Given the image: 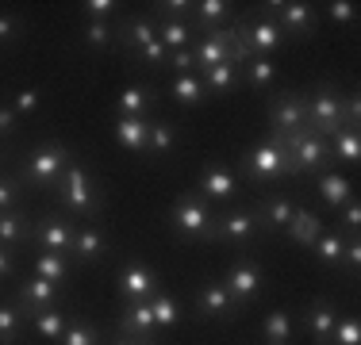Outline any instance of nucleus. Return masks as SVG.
I'll return each mask as SVG.
<instances>
[{
    "label": "nucleus",
    "mask_w": 361,
    "mask_h": 345,
    "mask_svg": "<svg viewBox=\"0 0 361 345\" xmlns=\"http://www.w3.org/2000/svg\"><path fill=\"white\" fill-rule=\"evenodd\" d=\"M27 31V20L20 12H0V46H16Z\"/></svg>",
    "instance_id": "obj_43"
},
{
    "label": "nucleus",
    "mask_w": 361,
    "mask_h": 345,
    "mask_svg": "<svg viewBox=\"0 0 361 345\" xmlns=\"http://www.w3.org/2000/svg\"><path fill=\"white\" fill-rule=\"evenodd\" d=\"M331 345H361V322H357V315H338V318H334Z\"/></svg>",
    "instance_id": "obj_41"
},
{
    "label": "nucleus",
    "mask_w": 361,
    "mask_h": 345,
    "mask_svg": "<svg viewBox=\"0 0 361 345\" xmlns=\"http://www.w3.org/2000/svg\"><path fill=\"white\" fill-rule=\"evenodd\" d=\"M8 104L16 108V115H20V119H23V115H35V111L42 108V92L35 89V84H27V89H20Z\"/></svg>",
    "instance_id": "obj_47"
},
{
    "label": "nucleus",
    "mask_w": 361,
    "mask_h": 345,
    "mask_svg": "<svg viewBox=\"0 0 361 345\" xmlns=\"http://www.w3.org/2000/svg\"><path fill=\"white\" fill-rule=\"evenodd\" d=\"M262 345H265V341H262Z\"/></svg>",
    "instance_id": "obj_56"
},
{
    "label": "nucleus",
    "mask_w": 361,
    "mask_h": 345,
    "mask_svg": "<svg viewBox=\"0 0 361 345\" xmlns=\"http://www.w3.org/2000/svg\"><path fill=\"white\" fill-rule=\"evenodd\" d=\"M27 322L35 326V334L42 341H54L58 345L66 322H70V315H62V307H50V310H39V315H27Z\"/></svg>",
    "instance_id": "obj_35"
},
{
    "label": "nucleus",
    "mask_w": 361,
    "mask_h": 345,
    "mask_svg": "<svg viewBox=\"0 0 361 345\" xmlns=\"http://www.w3.org/2000/svg\"><path fill=\"white\" fill-rule=\"evenodd\" d=\"M146 150L154 158H169L177 150V127L169 119H150V138H146Z\"/></svg>",
    "instance_id": "obj_34"
},
{
    "label": "nucleus",
    "mask_w": 361,
    "mask_h": 345,
    "mask_svg": "<svg viewBox=\"0 0 361 345\" xmlns=\"http://www.w3.org/2000/svg\"><path fill=\"white\" fill-rule=\"evenodd\" d=\"M238 77L246 81L250 92H269L273 81H277V62L273 58H250V62L238 69Z\"/></svg>",
    "instance_id": "obj_29"
},
{
    "label": "nucleus",
    "mask_w": 361,
    "mask_h": 345,
    "mask_svg": "<svg viewBox=\"0 0 361 345\" xmlns=\"http://www.w3.org/2000/svg\"><path fill=\"white\" fill-rule=\"evenodd\" d=\"M81 42L89 50H111L116 46V20H85Z\"/></svg>",
    "instance_id": "obj_37"
},
{
    "label": "nucleus",
    "mask_w": 361,
    "mask_h": 345,
    "mask_svg": "<svg viewBox=\"0 0 361 345\" xmlns=\"http://www.w3.org/2000/svg\"><path fill=\"white\" fill-rule=\"evenodd\" d=\"M231 42H235V23H227V27H216L208 34H196L192 42V62H196V73H204V69H216L223 62H231ZM235 65V62H231Z\"/></svg>",
    "instance_id": "obj_13"
},
{
    "label": "nucleus",
    "mask_w": 361,
    "mask_h": 345,
    "mask_svg": "<svg viewBox=\"0 0 361 345\" xmlns=\"http://www.w3.org/2000/svg\"><path fill=\"white\" fill-rule=\"evenodd\" d=\"M116 334L123 338H135V341H154V310H150V299H139V303H123V310L116 315Z\"/></svg>",
    "instance_id": "obj_19"
},
{
    "label": "nucleus",
    "mask_w": 361,
    "mask_h": 345,
    "mask_svg": "<svg viewBox=\"0 0 361 345\" xmlns=\"http://www.w3.org/2000/svg\"><path fill=\"white\" fill-rule=\"evenodd\" d=\"M108 253V234L100 222H77V234H73V246H70V261L73 265H97L104 261Z\"/></svg>",
    "instance_id": "obj_17"
},
{
    "label": "nucleus",
    "mask_w": 361,
    "mask_h": 345,
    "mask_svg": "<svg viewBox=\"0 0 361 345\" xmlns=\"http://www.w3.org/2000/svg\"><path fill=\"white\" fill-rule=\"evenodd\" d=\"M334 215H338V227H334V230H338L342 238H357L361 234V200H357V196L342 207V211H334Z\"/></svg>",
    "instance_id": "obj_42"
},
{
    "label": "nucleus",
    "mask_w": 361,
    "mask_h": 345,
    "mask_svg": "<svg viewBox=\"0 0 361 345\" xmlns=\"http://www.w3.org/2000/svg\"><path fill=\"white\" fill-rule=\"evenodd\" d=\"M212 227H216V207L204 200L200 192H180L173 203H169V230L185 242H196V246H212Z\"/></svg>",
    "instance_id": "obj_2"
},
{
    "label": "nucleus",
    "mask_w": 361,
    "mask_h": 345,
    "mask_svg": "<svg viewBox=\"0 0 361 345\" xmlns=\"http://www.w3.org/2000/svg\"><path fill=\"white\" fill-rule=\"evenodd\" d=\"M150 310H154V330H169V326H177V318H180L177 299L169 296L166 288H158L150 296Z\"/></svg>",
    "instance_id": "obj_39"
},
{
    "label": "nucleus",
    "mask_w": 361,
    "mask_h": 345,
    "mask_svg": "<svg viewBox=\"0 0 361 345\" xmlns=\"http://www.w3.org/2000/svg\"><path fill=\"white\" fill-rule=\"evenodd\" d=\"M292 211H296V200H288V196H273V192H265L262 200H257V207H254L262 234H277V230H285L292 222Z\"/></svg>",
    "instance_id": "obj_20"
},
{
    "label": "nucleus",
    "mask_w": 361,
    "mask_h": 345,
    "mask_svg": "<svg viewBox=\"0 0 361 345\" xmlns=\"http://www.w3.org/2000/svg\"><path fill=\"white\" fill-rule=\"evenodd\" d=\"M100 345H154V341H135V338H123V334H111V338L100 341Z\"/></svg>",
    "instance_id": "obj_54"
},
{
    "label": "nucleus",
    "mask_w": 361,
    "mask_h": 345,
    "mask_svg": "<svg viewBox=\"0 0 361 345\" xmlns=\"http://www.w3.org/2000/svg\"><path fill=\"white\" fill-rule=\"evenodd\" d=\"M77 158V153L70 150L66 142H54V138H47V142H39L35 150L27 153V161L20 165V184H31L39 188V192H54V184L62 180L66 165Z\"/></svg>",
    "instance_id": "obj_3"
},
{
    "label": "nucleus",
    "mask_w": 361,
    "mask_h": 345,
    "mask_svg": "<svg viewBox=\"0 0 361 345\" xmlns=\"http://www.w3.org/2000/svg\"><path fill=\"white\" fill-rule=\"evenodd\" d=\"M158 288H161V280H158V272H154L150 265H142V261L119 265V272H116V291H119V299H123V303L150 299Z\"/></svg>",
    "instance_id": "obj_12"
},
{
    "label": "nucleus",
    "mask_w": 361,
    "mask_h": 345,
    "mask_svg": "<svg viewBox=\"0 0 361 345\" xmlns=\"http://www.w3.org/2000/svg\"><path fill=\"white\" fill-rule=\"evenodd\" d=\"M200 81H204V92H212V96H227V92H235V84H238V65L223 62L216 69H204Z\"/></svg>",
    "instance_id": "obj_36"
},
{
    "label": "nucleus",
    "mask_w": 361,
    "mask_h": 345,
    "mask_svg": "<svg viewBox=\"0 0 361 345\" xmlns=\"http://www.w3.org/2000/svg\"><path fill=\"white\" fill-rule=\"evenodd\" d=\"M85 20H116L119 15V0H85Z\"/></svg>",
    "instance_id": "obj_48"
},
{
    "label": "nucleus",
    "mask_w": 361,
    "mask_h": 345,
    "mask_svg": "<svg viewBox=\"0 0 361 345\" xmlns=\"http://www.w3.org/2000/svg\"><path fill=\"white\" fill-rule=\"evenodd\" d=\"M16 207H23V184L16 172H4L0 177V211H16Z\"/></svg>",
    "instance_id": "obj_44"
},
{
    "label": "nucleus",
    "mask_w": 361,
    "mask_h": 345,
    "mask_svg": "<svg viewBox=\"0 0 361 345\" xmlns=\"http://www.w3.org/2000/svg\"><path fill=\"white\" fill-rule=\"evenodd\" d=\"M154 108H158V96H154L150 84H123V92H119V100H116V115L119 119H131V115L150 119Z\"/></svg>",
    "instance_id": "obj_24"
},
{
    "label": "nucleus",
    "mask_w": 361,
    "mask_h": 345,
    "mask_svg": "<svg viewBox=\"0 0 361 345\" xmlns=\"http://www.w3.org/2000/svg\"><path fill=\"white\" fill-rule=\"evenodd\" d=\"M269 138L281 146V150H285L292 177H319V172L331 165L326 138H323V134H312L307 127H300V131H288V134H269Z\"/></svg>",
    "instance_id": "obj_4"
},
{
    "label": "nucleus",
    "mask_w": 361,
    "mask_h": 345,
    "mask_svg": "<svg viewBox=\"0 0 361 345\" xmlns=\"http://www.w3.org/2000/svg\"><path fill=\"white\" fill-rule=\"evenodd\" d=\"M154 20H185L192 15V0H154Z\"/></svg>",
    "instance_id": "obj_45"
},
{
    "label": "nucleus",
    "mask_w": 361,
    "mask_h": 345,
    "mask_svg": "<svg viewBox=\"0 0 361 345\" xmlns=\"http://www.w3.org/2000/svg\"><path fill=\"white\" fill-rule=\"evenodd\" d=\"M100 341H104V330L85 322V318H73V315H70V322H66L62 338H58V345H100Z\"/></svg>",
    "instance_id": "obj_38"
},
{
    "label": "nucleus",
    "mask_w": 361,
    "mask_h": 345,
    "mask_svg": "<svg viewBox=\"0 0 361 345\" xmlns=\"http://www.w3.org/2000/svg\"><path fill=\"white\" fill-rule=\"evenodd\" d=\"M262 234L257 227L254 207H227V211H216V227H212V242L219 246H246Z\"/></svg>",
    "instance_id": "obj_9"
},
{
    "label": "nucleus",
    "mask_w": 361,
    "mask_h": 345,
    "mask_svg": "<svg viewBox=\"0 0 361 345\" xmlns=\"http://www.w3.org/2000/svg\"><path fill=\"white\" fill-rule=\"evenodd\" d=\"M54 203L62 215H70L73 222H92L100 211H104V192H100L97 177H92L89 169L81 165V161H70L62 172V180L54 184Z\"/></svg>",
    "instance_id": "obj_1"
},
{
    "label": "nucleus",
    "mask_w": 361,
    "mask_h": 345,
    "mask_svg": "<svg viewBox=\"0 0 361 345\" xmlns=\"http://www.w3.org/2000/svg\"><path fill=\"white\" fill-rule=\"evenodd\" d=\"M196 192H200L208 203H235L243 188H238L235 169H227V165H219V161H212V165H204L200 177H196Z\"/></svg>",
    "instance_id": "obj_14"
},
{
    "label": "nucleus",
    "mask_w": 361,
    "mask_h": 345,
    "mask_svg": "<svg viewBox=\"0 0 361 345\" xmlns=\"http://www.w3.org/2000/svg\"><path fill=\"white\" fill-rule=\"evenodd\" d=\"M73 234H77V222L62 211H42L39 219L31 222V246L47 249V253H66L70 257Z\"/></svg>",
    "instance_id": "obj_8"
},
{
    "label": "nucleus",
    "mask_w": 361,
    "mask_h": 345,
    "mask_svg": "<svg viewBox=\"0 0 361 345\" xmlns=\"http://www.w3.org/2000/svg\"><path fill=\"white\" fill-rule=\"evenodd\" d=\"M262 8L273 12V23L285 31V39H312L319 31V8L307 0H269Z\"/></svg>",
    "instance_id": "obj_7"
},
{
    "label": "nucleus",
    "mask_w": 361,
    "mask_h": 345,
    "mask_svg": "<svg viewBox=\"0 0 361 345\" xmlns=\"http://www.w3.org/2000/svg\"><path fill=\"white\" fill-rule=\"evenodd\" d=\"M31 242V219L23 207H16V211H0V249H20Z\"/></svg>",
    "instance_id": "obj_26"
},
{
    "label": "nucleus",
    "mask_w": 361,
    "mask_h": 345,
    "mask_svg": "<svg viewBox=\"0 0 361 345\" xmlns=\"http://www.w3.org/2000/svg\"><path fill=\"white\" fill-rule=\"evenodd\" d=\"M315 192H319V203L331 207V211H342L350 200H354V180L342 177L338 169H323L319 177H315Z\"/></svg>",
    "instance_id": "obj_21"
},
{
    "label": "nucleus",
    "mask_w": 361,
    "mask_h": 345,
    "mask_svg": "<svg viewBox=\"0 0 361 345\" xmlns=\"http://www.w3.org/2000/svg\"><path fill=\"white\" fill-rule=\"evenodd\" d=\"M154 345H158V341H154Z\"/></svg>",
    "instance_id": "obj_55"
},
{
    "label": "nucleus",
    "mask_w": 361,
    "mask_h": 345,
    "mask_svg": "<svg viewBox=\"0 0 361 345\" xmlns=\"http://www.w3.org/2000/svg\"><path fill=\"white\" fill-rule=\"evenodd\" d=\"M196 315L227 322V318L238 315V303H235V296L223 288V280H208V284H200V288H196Z\"/></svg>",
    "instance_id": "obj_18"
},
{
    "label": "nucleus",
    "mask_w": 361,
    "mask_h": 345,
    "mask_svg": "<svg viewBox=\"0 0 361 345\" xmlns=\"http://www.w3.org/2000/svg\"><path fill=\"white\" fill-rule=\"evenodd\" d=\"M319 12L334 23V27H346V23L357 20V4H354V0H331V4H323Z\"/></svg>",
    "instance_id": "obj_46"
},
{
    "label": "nucleus",
    "mask_w": 361,
    "mask_h": 345,
    "mask_svg": "<svg viewBox=\"0 0 361 345\" xmlns=\"http://www.w3.org/2000/svg\"><path fill=\"white\" fill-rule=\"evenodd\" d=\"M292 334H296V326H292V310L288 307H277L265 315L262 322V341L265 345H288Z\"/></svg>",
    "instance_id": "obj_31"
},
{
    "label": "nucleus",
    "mask_w": 361,
    "mask_h": 345,
    "mask_svg": "<svg viewBox=\"0 0 361 345\" xmlns=\"http://www.w3.org/2000/svg\"><path fill=\"white\" fill-rule=\"evenodd\" d=\"M323 230H326L323 215L315 211V207H307V203H296V211H292V222L285 227V234H288V242H296V246H307V249H312L315 238H319Z\"/></svg>",
    "instance_id": "obj_23"
},
{
    "label": "nucleus",
    "mask_w": 361,
    "mask_h": 345,
    "mask_svg": "<svg viewBox=\"0 0 361 345\" xmlns=\"http://www.w3.org/2000/svg\"><path fill=\"white\" fill-rule=\"evenodd\" d=\"M334 318H338V307H334L326 296H315L312 303H307V310H304V330L312 334L315 345H331Z\"/></svg>",
    "instance_id": "obj_22"
},
{
    "label": "nucleus",
    "mask_w": 361,
    "mask_h": 345,
    "mask_svg": "<svg viewBox=\"0 0 361 345\" xmlns=\"http://www.w3.org/2000/svg\"><path fill=\"white\" fill-rule=\"evenodd\" d=\"M31 276H42V280L66 288V280L73 276V261L66 253H47V249H35V257H31Z\"/></svg>",
    "instance_id": "obj_27"
},
{
    "label": "nucleus",
    "mask_w": 361,
    "mask_h": 345,
    "mask_svg": "<svg viewBox=\"0 0 361 345\" xmlns=\"http://www.w3.org/2000/svg\"><path fill=\"white\" fill-rule=\"evenodd\" d=\"M169 69H177V73H196L192 46H185V50H169Z\"/></svg>",
    "instance_id": "obj_52"
},
{
    "label": "nucleus",
    "mask_w": 361,
    "mask_h": 345,
    "mask_svg": "<svg viewBox=\"0 0 361 345\" xmlns=\"http://www.w3.org/2000/svg\"><path fill=\"white\" fill-rule=\"evenodd\" d=\"M154 39H158V27H154L150 12H131V15H123V20H116V46L139 54V50H146Z\"/></svg>",
    "instance_id": "obj_15"
},
{
    "label": "nucleus",
    "mask_w": 361,
    "mask_h": 345,
    "mask_svg": "<svg viewBox=\"0 0 361 345\" xmlns=\"http://www.w3.org/2000/svg\"><path fill=\"white\" fill-rule=\"evenodd\" d=\"M326 150H331V161L338 165H357L361 161V131H338L326 138Z\"/></svg>",
    "instance_id": "obj_32"
},
{
    "label": "nucleus",
    "mask_w": 361,
    "mask_h": 345,
    "mask_svg": "<svg viewBox=\"0 0 361 345\" xmlns=\"http://www.w3.org/2000/svg\"><path fill=\"white\" fill-rule=\"evenodd\" d=\"M135 58H139L142 65H154V69H158V65H169V50L161 46L158 39H154V42H150V46H146V50H139V54H135Z\"/></svg>",
    "instance_id": "obj_49"
},
{
    "label": "nucleus",
    "mask_w": 361,
    "mask_h": 345,
    "mask_svg": "<svg viewBox=\"0 0 361 345\" xmlns=\"http://www.w3.org/2000/svg\"><path fill=\"white\" fill-rule=\"evenodd\" d=\"M23 322H27V315H23L16 303H0V345H16V341H20Z\"/></svg>",
    "instance_id": "obj_40"
},
{
    "label": "nucleus",
    "mask_w": 361,
    "mask_h": 345,
    "mask_svg": "<svg viewBox=\"0 0 361 345\" xmlns=\"http://www.w3.org/2000/svg\"><path fill=\"white\" fill-rule=\"evenodd\" d=\"M16 131H20V115L8 100H0V138H16Z\"/></svg>",
    "instance_id": "obj_50"
},
{
    "label": "nucleus",
    "mask_w": 361,
    "mask_h": 345,
    "mask_svg": "<svg viewBox=\"0 0 361 345\" xmlns=\"http://www.w3.org/2000/svg\"><path fill=\"white\" fill-rule=\"evenodd\" d=\"M223 288L235 296L238 307L254 303V299L262 296V288H265V272H262V265H257V257H235L227 276H223Z\"/></svg>",
    "instance_id": "obj_10"
},
{
    "label": "nucleus",
    "mask_w": 361,
    "mask_h": 345,
    "mask_svg": "<svg viewBox=\"0 0 361 345\" xmlns=\"http://www.w3.org/2000/svg\"><path fill=\"white\" fill-rule=\"evenodd\" d=\"M243 172H246L250 184H269V180H277V177H292L285 150H281L273 138L246 146V150H243Z\"/></svg>",
    "instance_id": "obj_6"
},
{
    "label": "nucleus",
    "mask_w": 361,
    "mask_h": 345,
    "mask_svg": "<svg viewBox=\"0 0 361 345\" xmlns=\"http://www.w3.org/2000/svg\"><path fill=\"white\" fill-rule=\"evenodd\" d=\"M16 276V257L8 249H0V280H12Z\"/></svg>",
    "instance_id": "obj_53"
},
{
    "label": "nucleus",
    "mask_w": 361,
    "mask_h": 345,
    "mask_svg": "<svg viewBox=\"0 0 361 345\" xmlns=\"http://www.w3.org/2000/svg\"><path fill=\"white\" fill-rule=\"evenodd\" d=\"M58 299H62V288L50 280H42V276H27V280L16 288V299L12 303L23 310V315H39V310H50L58 307Z\"/></svg>",
    "instance_id": "obj_16"
},
{
    "label": "nucleus",
    "mask_w": 361,
    "mask_h": 345,
    "mask_svg": "<svg viewBox=\"0 0 361 345\" xmlns=\"http://www.w3.org/2000/svg\"><path fill=\"white\" fill-rule=\"evenodd\" d=\"M312 253H315V261H319L323 269H342V253H346V238H342L338 230H331V227H326L323 234L315 238Z\"/></svg>",
    "instance_id": "obj_30"
},
{
    "label": "nucleus",
    "mask_w": 361,
    "mask_h": 345,
    "mask_svg": "<svg viewBox=\"0 0 361 345\" xmlns=\"http://www.w3.org/2000/svg\"><path fill=\"white\" fill-rule=\"evenodd\" d=\"M265 123H269V134L300 131L304 127V96L296 89H277L265 100Z\"/></svg>",
    "instance_id": "obj_11"
},
{
    "label": "nucleus",
    "mask_w": 361,
    "mask_h": 345,
    "mask_svg": "<svg viewBox=\"0 0 361 345\" xmlns=\"http://www.w3.org/2000/svg\"><path fill=\"white\" fill-rule=\"evenodd\" d=\"M342 269L350 276H357L361 269V238H346V253H342Z\"/></svg>",
    "instance_id": "obj_51"
},
{
    "label": "nucleus",
    "mask_w": 361,
    "mask_h": 345,
    "mask_svg": "<svg viewBox=\"0 0 361 345\" xmlns=\"http://www.w3.org/2000/svg\"><path fill=\"white\" fill-rule=\"evenodd\" d=\"M154 27H158V42L166 50H185L196 42V31L185 20H154Z\"/></svg>",
    "instance_id": "obj_33"
},
{
    "label": "nucleus",
    "mask_w": 361,
    "mask_h": 345,
    "mask_svg": "<svg viewBox=\"0 0 361 345\" xmlns=\"http://www.w3.org/2000/svg\"><path fill=\"white\" fill-rule=\"evenodd\" d=\"M169 96H173L180 108H200V104L208 100V92H204L200 73H173V81H169Z\"/></svg>",
    "instance_id": "obj_28"
},
{
    "label": "nucleus",
    "mask_w": 361,
    "mask_h": 345,
    "mask_svg": "<svg viewBox=\"0 0 361 345\" xmlns=\"http://www.w3.org/2000/svg\"><path fill=\"white\" fill-rule=\"evenodd\" d=\"M150 119H154V115H150ZM150 119H142V115L119 119V115H116V127H111V138H116V146H119V150L142 153V150H146V138H150Z\"/></svg>",
    "instance_id": "obj_25"
},
{
    "label": "nucleus",
    "mask_w": 361,
    "mask_h": 345,
    "mask_svg": "<svg viewBox=\"0 0 361 345\" xmlns=\"http://www.w3.org/2000/svg\"><path fill=\"white\" fill-rule=\"evenodd\" d=\"M342 96H346V92H338V84H331V81L315 84L304 96V127L307 131L323 134V138L346 131V127H342Z\"/></svg>",
    "instance_id": "obj_5"
}]
</instances>
